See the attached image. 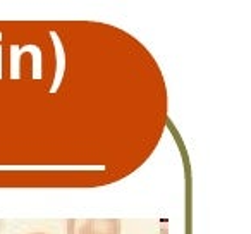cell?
<instances>
[{
  "instance_id": "6da1fadb",
  "label": "cell",
  "mask_w": 251,
  "mask_h": 234,
  "mask_svg": "<svg viewBox=\"0 0 251 234\" xmlns=\"http://www.w3.org/2000/svg\"><path fill=\"white\" fill-rule=\"evenodd\" d=\"M67 234H121L117 219H69Z\"/></svg>"
},
{
  "instance_id": "7a4b0ae2",
  "label": "cell",
  "mask_w": 251,
  "mask_h": 234,
  "mask_svg": "<svg viewBox=\"0 0 251 234\" xmlns=\"http://www.w3.org/2000/svg\"><path fill=\"white\" fill-rule=\"evenodd\" d=\"M35 234H43V233H35Z\"/></svg>"
}]
</instances>
